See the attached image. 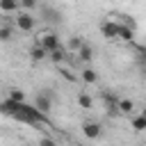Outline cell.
Here are the masks:
<instances>
[{"mask_svg": "<svg viewBox=\"0 0 146 146\" xmlns=\"http://www.w3.org/2000/svg\"><path fill=\"white\" fill-rule=\"evenodd\" d=\"M82 132H84V137H89V139H98L100 132H103V128H100V123H96V121H87V123L82 125Z\"/></svg>", "mask_w": 146, "mask_h": 146, "instance_id": "5", "label": "cell"}, {"mask_svg": "<svg viewBox=\"0 0 146 146\" xmlns=\"http://www.w3.org/2000/svg\"><path fill=\"white\" fill-rule=\"evenodd\" d=\"M39 146H57V144H55L52 139H41V141H39Z\"/></svg>", "mask_w": 146, "mask_h": 146, "instance_id": "22", "label": "cell"}, {"mask_svg": "<svg viewBox=\"0 0 146 146\" xmlns=\"http://www.w3.org/2000/svg\"><path fill=\"white\" fill-rule=\"evenodd\" d=\"M34 16L30 14V11H18V16H16V25H18V30H23V32H32L34 30Z\"/></svg>", "mask_w": 146, "mask_h": 146, "instance_id": "3", "label": "cell"}, {"mask_svg": "<svg viewBox=\"0 0 146 146\" xmlns=\"http://www.w3.org/2000/svg\"><path fill=\"white\" fill-rule=\"evenodd\" d=\"M141 116H144V119H146V107H144V110H141Z\"/></svg>", "mask_w": 146, "mask_h": 146, "instance_id": "23", "label": "cell"}, {"mask_svg": "<svg viewBox=\"0 0 146 146\" xmlns=\"http://www.w3.org/2000/svg\"><path fill=\"white\" fill-rule=\"evenodd\" d=\"M18 105H21V103H16V100H11V98H5V100L0 103V114L14 116V114L18 112Z\"/></svg>", "mask_w": 146, "mask_h": 146, "instance_id": "7", "label": "cell"}, {"mask_svg": "<svg viewBox=\"0 0 146 146\" xmlns=\"http://www.w3.org/2000/svg\"><path fill=\"white\" fill-rule=\"evenodd\" d=\"M78 57H80V59H82V62H84V64H89V62H91V59H94V48H91V46H87V43H84V46H82V48H80V50H78Z\"/></svg>", "mask_w": 146, "mask_h": 146, "instance_id": "8", "label": "cell"}, {"mask_svg": "<svg viewBox=\"0 0 146 146\" xmlns=\"http://www.w3.org/2000/svg\"><path fill=\"white\" fill-rule=\"evenodd\" d=\"M11 34H14V32H11V27H7V25H2V27H0V41H9V39H11Z\"/></svg>", "mask_w": 146, "mask_h": 146, "instance_id": "20", "label": "cell"}, {"mask_svg": "<svg viewBox=\"0 0 146 146\" xmlns=\"http://www.w3.org/2000/svg\"><path fill=\"white\" fill-rule=\"evenodd\" d=\"M11 119L23 121V123H32V125H36V123H46V121H48V119H46V114H41L34 105H25V103H21V105H18V112H16Z\"/></svg>", "mask_w": 146, "mask_h": 146, "instance_id": "1", "label": "cell"}, {"mask_svg": "<svg viewBox=\"0 0 146 146\" xmlns=\"http://www.w3.org/2000/svg\"><path fill=\"white\" fill-rule=\"evenodd\" d=\"M132 128H135L137 132H141V130H146V119H144L141 114H139V116H135V119H132Z\"/></svg>", "mask_w": 146, "mask_h": 146, "instance_id": "18", "label": "cell"}, {"mask_svg": "<svg viewBox=\"0 0 146 146\" xmlns=\"http://www.w3.org/2000/svg\"><path fill=\"white\" fill-rule=\"evenodd\" d=\"M132 110H135V103L130 98H121L119 100V114H132Z\"/></svg>", "mask_w": 146, "mask_h": 146, "instance_id": "9", "label": "cell"}, {"mask_svg": "<svg viewBox=\"0 0 146 146\" xmlns=\"http://www.w3.org/2000/svg\"><path fill=\"white\" fill-rule=\"evenodd\" d=\"M18 5L25 7V9H34L36 7V0H18Z\"/></svg>", "mask_w": 146, "mask_h": 146, "instance_id": "21", "label": "cell"}, {"mask_svg": "<svg viewBox=\"0 0 146 146\" xmlns=\"http://www.w3.org/2000/svg\"><path fill=\"white\" fill-rule=\"evenodd\" d=\"M57 146H59V144H57Z\"/></svg>", "mask_w": 146, "mask_h": 146, "instance_id": "24", "label": "cell"}, {"mask_svg": "<svg viewBox=\"0 0 146 146\" xmlns=\"http://www.w3.org/2000/svg\"><path fill=\"white\" fill-rule=\"evenodd\" d=\"M132 36H135V30L128 27V25H121V23H119V39H123V41H132Z\"/></svg>", "mask_w": 146, "mask_h": 146, "instance_id": "10", "label": "cell"}, {"mask_svg": "<svg viewBox=\"0 0 146 146\" xmlns=\"http://www.w3.org/2000/svg\"><path fill=\"white\" fill-rule=\"evenodd\" d=\"M36 46H41L46 52H50V50L59 48V36L55 32H43V34H39V43Z\"/></svg>", "mask_w": 146, "mask_h": 146, "instance_id": "2", "label": "cell"}, {"mask_svg": "<svg viewBox=\"0 0 146 146\" xmlns=\"http://www.w3.org/2000/svg\"><path fill=\"white\" fill-rule=\"evenodd\" d=\"M48 57H50L52 62H57V64H59V62H64V59H66V50H64V48L59 46V48L50 50V52H48Z\"/></svg>", "mask_w": 146, "mask_h": 146, "instance_id": "12", "label": "cell"}, {"mask_svg": "<svg viewBox=\"0 0 146 146\" xmlns=\"http://www.w3.org/2000/svg\"><path fill=\"white\" fill-rule=\"evenodd\" d=\"M9 98L16 100V103H23V100H25V94H23L21 89H9Z\"/></svg>", "mask_w": 146, "mask_h": 146, "instance_id": "19", "label": "cell"}, {"mask_svg": "<svg viewBox=\"0 0 146 146\" xmlns=\"http://www.w3.org/2000/svg\"><path fill=\"white\" fill-rule=\"evenodd\" d=\"M82 46H84V41H82L80 36H71V39H68V50H73V52H78V50H80Z\"/></svg>", "mask_w": 146, "mask_h": 146, "instance_id": "15", "label": "cell"}, {"mask_svg": "<svg viewBox=\"0 0 146 146\" xmlns=\"http://www.w3.org/2000/svg\"><path fill=\"white\" fill-rule=\"evenodd\" d=\"M18 7H21L18 0H0V9L7 11V14H9V11H18Z\"/></svg>", "mask_w": 146, "mask_h": 146, "instance_id": "13", "label": "cell"}, {"mask_svg": "<svg viewBox=\"0 0 146 146\" xmlns=\"http://www.w3.org/2000/svg\"><path fill=\"white\" fill-rule=\"evenodd\" d=\"M34 107H36L41 114H48V112H50V107H52V96H50L48 91L36 94V98H34Z\"/></svg>", "mask_w": 146, "mask_h": 146, "instance_id": "4", "label": "cell"}, {"mask_svg": "<svg viewBox=\"0 0 146 146\" xmlns=\"http://www.w3.org/2000/svg\"><path fill=\"white\" fill-rule=\"evenodd\" d=\"M82 80H84L87 84H94V82L98 80V75H96L94 68H84V71H82Z\"/></svg>", "mask_w": 146, "mask_h": 146, "instance_id": "14", "label": "cell"}, {"mask_svg": "<svg viewBox=\"0 0 146 146\" xmlns=\"http://www.w3.org/2000/svg\"><path fill=\"white\" fill-rule=\"evenodd\" d=\"M43 14H46V21H55V23L62 21V11H57V9H46Z\"/></svg>", "mask_w": 146, "mask_h": 146, "instance_id": "17", "label": "cell"}, {"mask_svg": "<svg viewBox=\"0 0 146 146\" xmlns=\"http://www.w3.org/2000/svg\"><path fill=\"white\" fill-rule=\"evenodd\" d=\"M30 57H32L34 62H41V59H46V57H48V52H46L41 46H36V43H34V46H32V50H30Z\"/></svg>", "mask_w": 146, "mask_h": 146, "instance_id": "11", "label": "cell"}, {"mask_svg": "<svg viewBox=\"0 0 146 146\" xmlns=\"http://www.w3.org/2000/svg\"><path fill=\"white\" fill-rule=\"evenodd\" d=\"M78 103H80V107H84V110H91V105H94V100H91L89 94H80V96H78Z\"/></svg>", "mask_w": 146, "mask_h": 146, "instance_id": "16", "label": "cell"}, {"mask_svg": "<svg viewBox=\"0 0 146 146\" xmlns=\"http://www.w3.org/2000/svg\"><path fill=\"white\" fill-rule=\"evenodd\" d=\"M100 32H103V36H107V39H119V23L105 21V23L100 25Z\"/></svg>", "mask_w": 146, "mask_h": 146, "instance_id": "6", "label": "cell"}]
</instances>
